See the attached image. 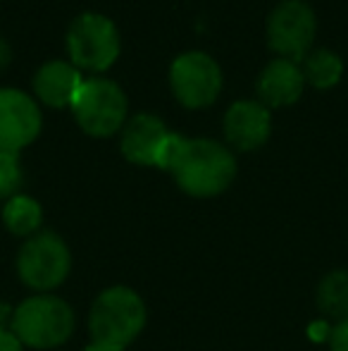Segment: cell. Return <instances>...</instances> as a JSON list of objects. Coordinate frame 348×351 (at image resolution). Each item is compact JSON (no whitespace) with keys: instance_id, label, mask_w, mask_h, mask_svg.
<instances>
[{"instance_id":"obj_1","label":"cell","mask_w":348,"mask_h":351,"mask_svg":"<svg viewBox=\"0 0 348 351\" xmlns=\"http://www.w3.org/2000/svg\"><path fill=\"white\" fill-rule=\"evenodd\" d=\"M155 167L172 172L179 189L198 199L222 194L237 177V160L227 146L213 139H186L172 132L160 148Z\"/></svg>"},{"instance_id":"obj_2","label":"cell","mask_w":348,"mask_h":351,"mask_svg":"<svg viewBox=\"0 0 348 351\" xmlns=\"http://www.w3.org/2000/svg\"><path fill=\"white\" fill-rule=\"evenodd\" d=\"M146 325V306L129 287H110L96 299L88 315L93 344L126 347Z\"/></svg>"},{"instance_id":"obj_3","label":"cell","mask_w":348,"mask_h":351,"mask_svg":"<svg viewBox=\"0 0 348 351\" xmlns=\"http://www.w3.org/2000/svg\"><path fill=\"white\" fill-rule=\"evenodd\" d=\"M75 330V313L57 296H31L12 313V335L31 349H53L67 342Z\"/></svg>"},{"instance_id":"obj_4","label":"cell","mask_w":348,"mask_h":351,"mask_svg":"<svg viewBox=\"0 0 348 351\" xmlns=\"http://www.w3.org/2000/svg\"><path fill=\"white\" fill-rule=\"evenodd\" d=\"M120 32L105 14L84 12L67 29V53L77 70L105 72L120 58Z\"/></svg>"},{"instance_id":"obj_5","label":"cell","mask_w":348,"mask_h":351,"mask_svg":"<svg viewBox=\"0 0 348 351\" xmlns=\"http://www.w3.org/2000/svg\"><path fill=\"white\" fill-rule=\"evenodd\" d=\"M72 112L86 134L98 139L112 136L126 120V96L120 84L110 79H84L72 103Z\"/></svg>"},{"instance_id":"obj_6","label":"cell","mask_w":348,"mask_h":351,"mask_svg":"<svg viewBox=\"0 0 348 351\" xmlns=\"http://www.w3.org/2000/svg\"><path fill=\"white\" fill-rule=\"evenodd\" d=\"M170 86L181 106L200 110L217 101L222 91V70L203 51L181 53L170 65Z\"/></svg>"},{"instance_id":"obj_7","label":"cell","mask_w":348,"mask_h":351,"mask_svg":"<svg viewBox=\"0 0 348 351\" xmlns=\"http://www.w3.org/2000/svg\"><path fill=\"white\" fill-rule=\"evenodd\" d=\"M315 12L303 0H282L267 17V46L284 60H303L315 41Z\"/></svg>"},{"instance_id":"obj_8","label":"cell","mask_w":348,"mask_h":351,"mask_svg":"<svg viewBox=\"0 0 348 351\" xmlns=\"http://www.w3.org/2000/svg\"><path fill=\"white\" fill-rule=\"evenodd\" d=\"M70 249L53 232L34 234L19 249L17 256L19 278L27 287L38 291L55 289L60 282H65V278L70 275Z\"/></svg>"},{"instance_id":"obj_9","label":"cell","mask_w":348,"mask_h":351,"mask_svg":"<svg viewBox=\"0 0 348 351\" xmlns=\"http://www.w3.org/2000/svg\"><path fill=\"white\" fill-rule=\"evenodd\" d=\"M36 101L17 88H0V153H19L41 134Z\"/></svg>"},{"instance_id":"obj_10","label":"cell","mask_w":348,"mask_h":351,"mask_svg":"<svg viewBox=\"0 0 348 351\" xmlns=\"http://www.w3.org/2000/svg\"><path fill=\"white\" fill-rule=\"evenodd\" d=\"M222 130L227 141L239 151H256L272 134L269 108L260 101H237L224 112Z\"/></svg>"},{"instance_id":"obj_11","label":"cell","mask_w":348,"mask_h":351,"mask_svg":"<svg viewBox=\"0 0 348 351\" xmlns=\"http://www.w3.org/2000/svg\"><path fill=\"white\" fill-rule=\"evenodd\" d=\"M168 136L170 132L160 117L141 112V115L131 117L124 125L120 148L129 162H136V165H158L160 148H163Z\"/></svg>"},{"instance_id":"obj_12","label":"cell","mask_w":348,"mask_h":351,"mask_svg":"<svg viewBox=\"0 0 348 351\" xmlns=\"http://www.w3.org/2000/svg\"><path fill=\"white\" fill-rule=\"evenodd\" d=\"M303 88H306V79L298 62L284 60V58H274L272 62H267L256 82L258 98L265 108L291 106L301 98Z\"/></svg>"},{"instance_id":"obj_13","label":"cell","mask_w":348,"mask_h":351,"mask_svg":"<svg viewBox=\"0 0 348 351\" xmlns=\"http://www.w3.org/2000/svg\"><path fill=\"white\" fill-rule=\"evenodd\" d=\"M84 77L72 62L51 60L34 74V91L48 108H72Z\"/></svg>"},{"instance_id":"obj_14","label":"cell","mask_w":348,"mask_h":351,"mask_svg":"<svg viewBox=\"0 0 348 351\" xmlns=\"http://www.w3.org/2000/svg\"><path fill=\"white\" fill-rule=\"evenodd\" d=\"M303 79L310 84L312 88H320V91H327V88L336 86L344 77V60L336 56L334 51H327V48H317V51L308 53L303 58Z\"/></svg>"},{"instance_id":"obj_15","label":"cell","mask_w":348,"mask_h":351,"mask_svg":"<svg viewBox=\"0 0 348 351\" xmlns=\"http://www.w3.org/2000/svg\"><path fill=\"white\" fill-rule=\"evenodd\" d=\"M3 220H5V227H8L12 234H19V237L34 234V232L41 227V220H43L41 204L34 201L31 196L17 194L5 204Z\"/></svg>"},{"instance_id":"obj_16","label":"cell","mask_w":348,"mask_h":351,"mask_svg":"<svg viewBox=\"0 0 348 351\" xmlns=\"http://www.w3.org/2000/svg\"><path fill=\"white\" fill-rule=\"evenodd\" d=\"M317 306L325 315L348 320V273H330L317 287Z\"/></svg>"},{"instance_id":"obj_17","label":"cell","mask_w":348,"mask_h":351,"mask_svg":"<svg viewBox=\"0 0 348 351\" xmlns=\"http://www.w3.org/2000/svg\"><path fill=\"white\" fill-rule=\"evenodd\" d=\"M22 186V167L17 153H0V199H12Z\"/></svg>"},{"instance_id":"obj_18","label":"cell","mask_w":348,"mask_h":351,"mask_svg":"<svg viewBox=\"0 0 348 351\" xmlns=\"http://www.w3.org/2000/svg\"><path fill=\"white\" fill-rule=\"evenodd\" d=\"M332 351H348V320H341L332 332Z\"/></svg>"},{"instance_id":"obj_19","label":"cell","mask_w":348,"mask_h":351,"mask_svg":"<svg viewBox=\"0 0 348 351\" xmlns=\"http://www.w3.org/2000/svg\"><path fill=\"white\" fill-rule=\"evenodd\" d=\"M0 351H24V349H22V342H19L12 332L3 330V332H0Z\"/></svg>"},{"instance_id":"obj_20","label":"cell","mask_w":348,"mask_h":351,"mask_svg":"<svg viewBox=\"0 0 348 351\" xmlns=\"http://www.w3.org/2000/svg\"><path fill=\"white\" fill-rule=\"evenodd\" d=\"M10 60H12V48H10V43L5 38H0V70H5L10 65Z\"/></svg>"},{"instance_id":"obj_21","label":"cell","mask_w":348,"mask_h":351,"mask_svg":"<svg viewBox=\"0 0 348 351\" xmlns=\"http://www.w3.org/2000/svg\"><path fill=\"white\" fill-rule=\"evenodd\" d=\"M12 323V308L8 304H0V332L5 330V323Z\"/></svg>"},{"instance_id":"obj_22","label":"cell","mask_w":348,"mask_h":351,"mask_svg":"<svg viewBox=\"0 0 348 351\" xmlns=\"http://www.w3.org/2000/svg\"><path fill=\"white\" fill-rule=\"evenodd\" d=\"M86 351H122V349H117V347H103V344H91Z\"/></svg>"}]
</instances>
